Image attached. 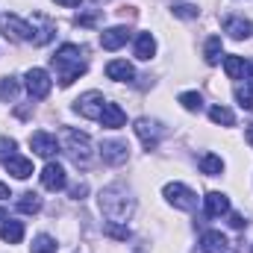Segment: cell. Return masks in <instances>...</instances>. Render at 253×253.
Listing matches in <instances>:
<instances>
[{"mask_svg":"<svg viewBox=\"0 0 253 253\" xmlns=\"http://www.w3.org/2000/svg\"><path fill=\"white\" fill-rule=\"evenodd\" d=\"M224 33H227L230 39L242 42V39H251L253 24L248 21V18H227V21H224Z\"/></svg>","mask_w":253,"mask_h":253,"instance_id":"cell-17","label":"cell"},{"mask_svg":"<svg viewBox=\"0 0 253 253\" xmlns=\"http://www.w3.org/2000/svg\"><path fill=\"white\" fill-rule=\"evenodd\" d=\"M132 197L124 186H109V189L100 191V209L109 221H126L132 215Z\"/></svg>","mask_w":253,"mask_h":253,"instance_id":"cell-2","label":"cell"},{"mask_svg":"<svg viewBox=\"0 0 253 253\" xmlns=\"http://www.w3.org/2000/svg\"><path fill=\"white\" fill-rule=\"evenodd\" d=\"M0 200H9V186L6 183H0Z\"/></svg>","mask_w":253,"mask_h":253,"instance_id":"cell-35","label":"cell"},{"mask_svg":"<svg viewBox=\"0 0 253 253\" xmlns=\"http://www.w3.org/2000/svg\"><path fill=\"white\" fill-rule=\"evenodd\" d=\"M106 236L126 242V239H129V230H126V227H118V221H109V224H106Z\"/></svg>","mask_w":253,"mask_h":253,"instance_id":"cell-32","label":"cell"},{"mask_svg":"<svg viewBox=\"0 0 253 253\" xmlns=\"http://www.w3.org/2000/svg\"><path fill=\"white\" fill-rule=\"evenodd\" d=\"M77 24H83V27H94V24H97V12H85V15H77Z\"/></svg>","mask_w":253,"mask_h":253,"instance_id":"cell-33","label":"cell"},{"mask_svg":"<svg viewBox=\"0 0 253 253\" xmlns=\"http://www.w3.org/2000/svg\"><path fill=\"white\" fill-rule=\"evenodd\" d=\"M3 165H6V171H9L12 177H18V180L33 177V162H30V159H24V156H18V153H15V156H9Z\"/></svg>","mask_w":253,"mask_h":253,"instance_id":"cell-18","label":"cell"},{"mask_svg":"<svg viewBox=\"0 0 253 253\" xmlns=\"http://www.w3.org/2000/svg\"><path fill=\"white\" fill-rule=\"evenodd\" d=\"M132 129H135V135L141 138V144H144L147 150H156V144H159V135H162V126L156 124V121H150V118H138Z\"/></svg>","mask_w":253,"mask_h":253,"instance_id":"cell-10","label":"cell"},{"mask_svg":"<svg viewBox=\"0 0 253 253\" xmlns=\"http://www.w3.org/2000/svg\"><path fill=\"white\" fill-rule=\"evenodd\" d=\"M103 106H106V97H103L100 91H85V94H80V97L74 100V112H80V115L88 118V121H97L100 112H103Z\"/></svg>","mask_w":253,"mask_h":253,"instance_id":"cell-6","label":"cell"},{"mask_svg":"<svg viewBox=\"0 0 253 253\" xmlns=\"http://www.w3.org/2000/svg\"><path fill=\"white\" fill-rule=\"evenodd\" d=\"M56 3H59V6H80L83 0H56Z\"/></svg>","mask_w":253,"mask_h":253,"instance_id":"cell-37","label":"cell"},{"mask_svg":"<svg viewBox=\"0 0 253 253\" xmlns=\"http://www.w3.org/2000/svg\"><path fill=\"white\" fill-rule=\"evenodd\" d=\"M30 251H33V253H56V239H53V236H47V233H42V236H36V239H33Z\"/></svg>","mask_w":253,"mask_h":253,"instance_id":"cell-24","label":"cell"},{"mask_svg":"<svg viewBox=\"0 0 253 253\" xmlns=\"http://www.w3.org/2000/svg\"><path fill=\"white\" fill-rule=\"evenodd\" d=\"M197 165H200V171H203L206 177H218V174L224 171V159H221V156H215V153H203Z\"/></svg>","mask_w":253,"mask_h":253,"instance_id":"cell-21","label":"cell"},{"mask_svg":"<svg viewBox=\"0 0 253 253\" xmlns=\"http://www.w3.org/2000/svg\"><path fill=\"white\" fill-rule=\"evenodd\" d=\"M42 209V197L36 194V191H24L21 197H18V212H24V215H36Z\"/></svg>","mask_w":253,"mask_h":253,"instance_id":"cell-22","label":"cell"},{"mask_svg":"<svg viewBox=\"0 0 253 253\" xmlns=\"http://www.w3.org/2000/svg\"><path fill=\"white\" fill-rule=\"evenodd\" d=\"M245 138H248V144H251V147H253V124L248 126V129H245Z\"/></svg>","mask_w":253,"mask_h":253,"instance_id":"cell-38","label":"cell"},{"mask_svg":"<svg viewBox=\"0 0 253 253\" xmlns=\"http://www.w3.org/2000/svg\"><path fill=\"white\" fill-rule=\"evenodd\" d=\"M62 147L65 153L74 159V165H80V168H88L91 165V138H88V132H80V129H62Z\"/></svg>","mask_w":253,"mask_h":253,"instance_id":"cell-3","label":"cell"},{"mask_svg":"<svg viewBox=\"0 0 253 253\" xmlns=\"http://www.w3.org/2000/svg\"><path fill=\"white\" fill-rule=\"evenodd\" d=\"M245 56H224V71L230 80H242L245 77Z\"/></svg>","mask_w":253,"mask_h":253,"instance_id":"cell-23","label":"cell"},{"mask_svg":"<svg viewBox=\"0 0 253 253\" xmlns=\"http://www.w3.org/2000/svg\"><path fill=\"white\" fill-rule=\"evenodd\" d=\"M15 138H9V135H0V162H6L9 156H15Z\"/></svg>","mask_w":253,"mask_h":253,"instance_id":"cell-31","label":"cell"},{"mask_svg":"<svg viewBox=\"0 0 253 253\" xmlns=\"http://www.w3.org/2000/svg\"><path fill=\"white\" fill-rule=\"evenodd\" d=\"M65 183H68V177H65V168L59 165V162H47L44 165V171H42V186L47 191H62Z\"/></svg>","mask_w":253,"mask_h":253,"instance_id":"cell-11","label":"cell"},{"mask_svg":"<svg viewBox=\"0 0 253 253\" xmlns=\"http://www.w3.org/2000/svg\"><path fill=\"white\" fill-rule=\"evenodd\" d=\"M153 53H156V39L150 33H138L135 36V59L147 62V59H153Z\"/></svg>","mask_w":253,"mask_h":253,"instance_id":"cell-20","label":"cell"},{"mask_svg":"<svg viewBox=\"0 0 253 253\" xmlns=\"http://www.w3.org/2000/svg\"><path fill=\"white\" fill-rule=\"evenodd\" d=\"M0 239L9 242V245H18L24 239V224L15 221V218H3L0 221Z\"/></svg>","mask_w":253,"mask_h":253,"instance_id":"cell-19","label":"cell"},{"mask_svg":"<svg viewBox=\"0 0 253 253\" xmlns=\"http://www.w3.org/2000/svg\"><path fill=\"white\" fill-rule=\"evenodd\" d=\"M15 94H18V80L3 77V80H0V100L9 103V100H15Z\"/></svg>","mask_w":253,"mask_h":253,"instance_id":"cell-27","label":"cell"},{"mask_svg":"<svg viewBox=\"0 0 253 253\" xmlns=\"http://www.w3.org/2000/svg\"><path fill=\"white\" fill-rule=\"evenodd\" d=\"M53 68H56V77H59V85L68 88L74 80H80L83 74H85V59H83V50L77 47V44H62L56 53H53Z\"/></svg>","mask_w":253,"mask_h":253,"instance_id":"cell-1","label":"cell"},{"mask_svg":"<svg viewBox=\"0 0 253 253\" xmlns=\"http://www.w3.org/2000/svg\"><path fill=\"white\" fill-rule=\"evenodd\" d=\"M203 56H206V62H209V65H218V62H221V36H212V39L206 42Z\"/></svg>","mask_w":253,"mask_h":253,"instance_id":"cell-26","label":"cell"},{"mask_svg":"<svg viewBox=\"0 0 253 253\" xmlns=\"http://www.w3.org/2000/svg\"><path fill=\"white\" fill-rule=\"evenodd\" d=\"M97 121L106 126V129H121V126L126 124V115L118 103H109V100H106V106H103V112H100Z\"/></svg>","mask_w":253,"mask_h":253,"instance_id":"cell-14","label":"cell"},{"mask_svg":"<svg viewBox=\"0 0 253 253\" xmlns=\"http://www.w3.org/2000/svg\"><path fill=\"white\" fill-rule=\"evenodd\" d=\"M85 191H88V186H77V189H74V197H83Z\"/></svg>","mask_w":253,"mask_h":253,"instance_id":"cell-39","label":"cell"},{"mask_svg":"<svg viewBox=\"0 0 253 253\" xmlns=\"http://www.w3.org/2000/svg\"><path fill=\"white\" fill-rule=\"evenodd\" d=\"M236 100H239L242 109H253V88L251 85H245V88L239 85V88H236Z\"/></svg>","mask_w":253,"mask_h":253,"instance_id":"cell-29","label":"cell"},{"mask_svg":"<svg viewBox=\"0 0 253 253\" xmlns=\"http://www.w3.org/2000/svg\"><path fill=\"white\" fill-rule=\"evenodd\" d=\"M126 39H129V30L126 27H109V30L100 33V47L103 50H118V47L126 44Z\"/></svg>","mask_w":253,"mask_h":253,"instance_id":"cell-13","label":"cell"},{"mask_svg":"<svg viewBox=\"0 0 253 253\" xmlns=\"http://www.w3.org/2000/svg\"><path fill=\"white\" fill-rule=\"evenodd\" d=\"M162 194H165V200H168L174 209L191 212V209L197 206V194H194L189 186H183V183H168V186L162 189Z\"/></svg>","mask_w":253,"mask_h":253,"instance_id":"cell-5","label":"cell"},{"mask_svg":"<svg viewBox=\"0 0 253 253\" xmlns=\"http://www.w3.org/2000/svg\"><path fill=\"white\" fill-rule=\"evenodd\" d=\"M106 77H109V80H115V83H132L135 68L126 62V59H112V62L106 65Z\"/></svg>","mask_w":253,"mask_h":253,"instance_id":"cell-16","label":"cell"},{"mask_svg":"<svg viewBox=\"0 0 253 253\" xmlns=\"http://www.w3.org/2000/svg\"><path fill=\"white\" fill-rule=\"evenodd\" d=\"M177 100H180L183 109H189V112H200V106H203V97H200L197 91H183Z\"/></svg>","mask_w":253,"mask_h":253,"instance_id":"cell-28","label":"cell"},{"mask_svg":"<svg viewBox=\"0 0 253 253\" xmlns=\"http://www.w3.org/2000/svg\"><path fill=\"white\" fill-rule=\"evenodd\" d=\"M171 12H174L177 18H197V6H194V3H174Z\"/></svg>","mask_w":253,"mask_h":253,"instance_id":"cell-30","label":"cell"},{"mask_svg":"<svg viewBox=\"0 0 253 253\" xmlns=\"http://www.w3.org/2000/svg\"><path fill=\"white\" fill-rule=\"evenodd\" d=\"M24 80H27V91H30L33 100H44V97L50 94V88H53L50 74H47L44 68H30Z\"/></svg>","mask_w":253,"mask_h":253,"instance_id":"cell-7","label":"cell"},{"mask_svg":"<svg viewBox=\"0 0 253 253\" xmlns=\"http://www.w3.org/2000/svg\"><path fill=\"white\" fill-rule=\"evenodd\" d=\"M245 71H248V85L253 88V62H248V68H245Z\"/></svg>","mask_w":253,"mask_h":253,"instance_id":"cell-36","label":"cell"},{"mask_svg":"<svg viewBox=\"0 0 253 253\" xmlns=\"http://www.w3.org/2000/svg\"><path fill=\"white\" fill-rule=\"evenodd\" d=\"M230 224H233L236 230H242V227H248V221H245V218H242L239 212H233V215H230Z\"/></svg>","mask_w":253,"mask_h":253,"instance_id":"cell-34","label":"cell"},{"mask_svg":"<svg viewBox=\"0 0 253 253\" xmlns=\"http://www.w3.org/2000/svg\"><path fill=\"white\" fill-rule=\"evenodd\" d=\"M200 248L203 253H227V236L224 233H218V230H206L203 236H200Z\"/></svg>","mask_w":253,"mask_h":253,"instance_id":"cell-15","label":"cell"},{"mask_svg":"<svg viewBox=\"0 0 253 253\" xmlns=\"http://www.w3.org/2000/svg\"><path fill=\"white\" fill-rule=\"evenodd\" d=\"M0 30L9 42H33V24L18 15H0Z\"/></svg>","mask_w":253,"mask_h":253,"instance_id":"cell-4","label":"cell"},{"mask_svg":"<svg viewBox=\"0 0 253 253\" xmlns=\"http://www.w3.org/2000/svg\"><path fill=\"white\" fill-rule=\"evenodd\" d=\"M30 147H33L39 156H44V159H53V156L59 153V141H56V135H50V132H44V129H39V132L30 135Z\"/></svg>","mask_w":253,"mask_h":253,"instance_id":"cell-9","label":"cell"},{"mask_svg":"<svg viewBox=\"0 0 253 253\" xmlns=\"http://www.w3.org/2000/svg\"><path fill=\"white\" fill-rule=\"evenodd\" d=\"M100 156L106 165H124L129 159V144L121 138H106V141H100Z\"/></svg>","mask_w":253,"mask_h":253,"instance_id":"cell-8","label":"cell"},{"mask_svg":"<svg viewBox=\"0 0 253 253\" xmlns=\"http://www.w3.org/2000/svg\"><path fill=\"white\" fill-rule=\"evenodd\" d=\"M203 206H206V215H209V218H221V215L230 212V197L221 194V191H209V194L203 197Z\"/></svg>","mask_w":253,"mask_h":253,"instance_id":"cell-12","label":"cell"},{"mask_svg":"<svg viewBox=\"0 0 253 253\" xmlns=\"http://www.w3.org/2000/svg\"><path fill=\"white\" fill-rule=\"evenodd\" d=\"M209 121H212V124L233 126V124H236V115H233L227 106H212V109H209Z\"/></svg>","mask_w":253,"mask_h":253,"instance_id":"cell-25","label":"cell"}]
</instances>
